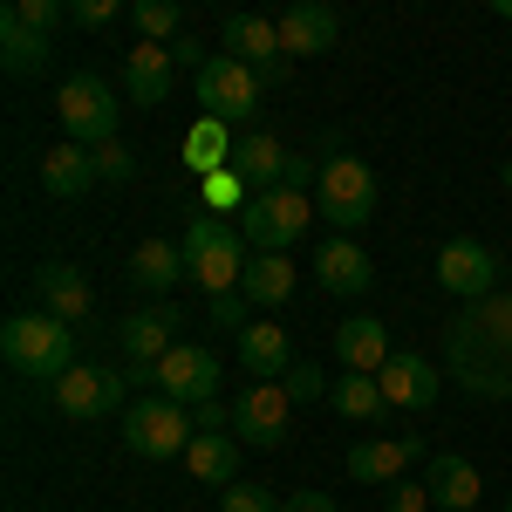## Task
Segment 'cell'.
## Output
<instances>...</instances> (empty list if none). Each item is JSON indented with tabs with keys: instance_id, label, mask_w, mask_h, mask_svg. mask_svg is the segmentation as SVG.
<instances>
[{
	"instance_id": "6da1fadb",
	"label": "cell",
	"mask_w": 512,
	"mask_h": 512,
	"mask_svg": "<svg viewBox=\"0 0 512 512\" xmlns=\"http://www.w3.org/2000/svg\"><path fill=\"white\" fill-rule=\"evenodd\" d=\"M444 369L458 390L506 403L512 396V287L485 294L444 321Z\"/></svg>"
},
{
	"instance_id": "7a4b0ae2",
	"label": "cell",
	"mask_w": 512,
	"mask_h": 512,
	"mask_svg": "<svg viewBox=\"0 0 512 512\" xmlns=\"http://www.w3.org/2000/svg\"><path fill=\"white\" fill-rule=\"evenodd\" d=\"M0 355H7V369L28 376V383H62V376L76 369V328L55 321V315H14L0 328Z\"/></svg>"
},
{
	"instance_id": "3957f363",
	"label": "cell",
	"mask_w": 512,
	"mask_h": 512,
	"mask_svg": "<svg viewBox=\"0 0 512 512\" xmlns=\"http://www.w3.org/2000/svg\"><path fill=\"white\" fill-rule=\"evenodd\" d=\"M246 260H253V246H246L239 226H226L219 212H198L192 226H185V274L205 287V301H212V294H239Z\"/></svg>"
},
{
	"instance_id": "277c9868",
	"label": "cell",
	"mask_w": 512,
	"mask_h": 512,
	"mask_svg": "<svg viewBox=\"0 0 512 512\" xmlns=\"http://www.w3.org/2000/svg\"><path fill=\"white\" fill-rule=\"evenodd\" d=\"M55 117H62V130H69V144H82V151H103V144H117V89L96 76V69H76V76H62V89H55Z\"/></svg>"
},
{
	"instance_id": "5b68a950",
	"label": "cell",
	"mask_w": 512,
	"mask_h": 512,
	"mask_svg": "<svg viewBox=\"0 0 512 512\" xmlns=\"http://www.w3.org/2000/svg\"><path fill=\"white\" fill-rule=\"evenodd\" d=\"M192 410L185 403H171V396H137L130 410H123V451L130 458H151V465H164V458H185L192 451Z\"/></svg>"
},
{
	"instance_id": "8992f818",
	"label": "cell",
	"mask_w": 512,
	"mask_h": 512,
	"mask_svg": "<svg viewBox=\"0 0 512 512\" xmlns=\"http://www.w3.org/2000/svg\"><path fill=\"white\" fill-rule=\"evenodd\" d=\"M315 212L342 239H349L355 226H369V212H376V171L362 158H349V151H328V158H321V185H315Z\"/></svg>"
},
{
	"instance_id": "52a82bcc",
	"label": "cell",
	"mask_w": 512,
	"mask_h": 512,
	"mask_svg": "<svg viewBox=\"0 0 512 512\" xmlns=\"http://www.w3.org/2000/svg\"><path fill=\"white\" fill-rule=\"evenodd\" d=\"M308 219H315V198L308 192H253L246 198V212H239V239L253 246V253H287L294 239L308 233Z\"/></svg>"
},
{
	"instance_id": "ba28073f",
	"label": "cell",
	"mask_w": 512,
	"mask_h": 512,
	"mask_svg": "<svg viewBox=\"0 0 512 512\" xmlns=\"http://www.w3.org/2000/svg\"><path fill=\"white\" fill-rule=\"evenodd\" d=\"M437 287L444 294H458L465 308L472 301H485V294H499V253L485 246V239H472V233H458V239H444L437 246Z\"/></svg>"
},
{
	"instance_id": "9c48e42d",
	"label": "cell",
	"mask_w": 512,
	"mask_h": 512,
	"mask_svg": "<svg viewBox=\"0 0 512 512\" xmlns=\"http://www.w3.org/2000/svg\"><path fill=\"white\" fill-rule=\"evenodd\" d=\"M260 82L246 62H233V55H212L205 69H198V110L212 123H246L253 110H260Z\"/></svg>"
},
{
	"instance_id": "30bf717a",
	"label": "cell",
	"mask_w": 512,
	"mask_h": 512,
	"mask_svg": "<svg viewBox=\"0 0 512 512\" xmlns=\"http://www.w3.org/2000/svg\"><path fill=\"white\" fill-rule=\"evenodd\" d=\"M287 410H294L287 383H246V390L233 396V437L274 451V444H287Z\"/></svg>"
},
{
	"instance_id": "8fae6325",
	"label": "cell",
	"mask_w": 512,
	"mask_h": 512,
	"mask_svg": "<svg viewBox=\"0 0 512 512\" xmlns=\"http://www.w3.org/2000/svg\"><path fill=\"white\" fill-rule=\"evenodd\" d=\"M123 390H130V376L103 369V362H76L62 383H48V396H55L62 417H110L123 403Z\"/></svg>"
},
{
	"instance_id": "7c38bea8",
	"label": "cell",
	"mask_w": 512,
	"mask_h": 512,
	"mask_svg": "<svg viewBox=\"0 0 512 512\" xmlns=\"http://www.w3.org/2000/svg\"><path fill=\"white\" fill-rule=\"evenodd\" d=\"M158 396L185 403V410L212 403V396H219V355L198 349V342H178V349L158 362Z\"/></svg>"
},
{
	"instance_id": "4fadbf2b",
	"label": "cell",
	"mask_w": 512,
	"mask_h": 512,
	"mask_svg": "<svg viewBox=\"0 0 512 512\" xmlns=\"http://www.w3.org/2000/svg\"><path fill=\"white\" fill-rule=\"evenodd\" d=\"M219 48H226L233 62H246L253 76H267V82L287 69V48H280V21H267V14H226V28H219Z\"/></svg>"
},
{
	"instance_id": "5bb4252c",
	"label": "cell",
	"mask_w": 512,
	"mask_h": 512,
	"mask_svg": "<svg viewBox=\"0 0 512 512\" xmlns=\"http://www.w3.org/2000/svg\"><path fill=\"white\" fill-rule=\"evenodd\" d=\"M178 328H185V315H178L171 301H151V308H137V315L123 321L117 335H123V355H130V362H144V369H158L164 355L178 349Z\"/></svg>"
},
{
	"instance_id": "9a60e30c",
	"label": "cell",
	"mask_w": 512,
	"mask_h": 512,
	"mask_svg": "<svg viewBox=\"0 0 512 512\" xmlns=\"http://www.w3.org/2000/svg\"><path fill=\"white\" fill-rule=\"evenodd\" d=\"M335 355H342V369L349 376H383L390 369V328L376 315H349L342 328H335Z\"/></svg>"
},
{
	"instance_id": "2e32d148",
	"label": "cell",
	"mask_w": 512,
	"mask_h": 512,
	"mask_svg": "<svg viewBox=\"0 0 512 512\" xmlns=\"http://www.w3.org/2000/svg\"><path fill=\"white\" fill-rule=\"evenodd\" d=\"M171 76H178V62H171L164 41H137V48L123 55V89H130L137 110H158L164 96H171Z\"/></svg>"
},
{
	"instance_id": "e0dca14e",
	"label": "cell",
	"mask_w": 512,
	"mask_h": 512,
	"mask_svg": "<svg viewBox=\"0 0 512 512\" xmlns=\"http://www.w3.org/2000/svg\"><path fill=\"white\" fill-rule=\"evenodd\" d=\"M410 458H424V437H362L349 451V478L355 485H396Z\"/></svg>"
},
{
	"instance_id": "ac0fdd59",
	"label": "cell",
	"mask_w": 512,
	"mask_h": 512,
	"mask_svg": "<svg viewBox=\"0 0 512 512\" xmlns=\"http://www.w3.org/2000/svg\"><path fill=\"white\" fill-rule=\"evenodd\" d=\"M287 144H280L274 130H246V137H233V164L226 171H239L253 192H280V178H287Z\"/></svg>"
},
{
	"instance_id": "d6986e66",
	"label": "cell",
	"mask_w": 512,
	"mask_h": 512,
	"mask_svg": "<svg viewBox=\"0 0 512 512\" xmlns=\"http://www.w3.org/2000/svg\"><path fill=\"white\" fill-rule=\"evenodd\" d=\"M335 35H342V14L321 7V0H294V7L280 14V48H287V55H328Z\"/></svg>"
},
{
	"instance_id": "ffe728a7",
	"label": "cell",
	"mask_w": 512,
	"mask_h": 512,
	"mask_svg": "<svg viewBox=\"0 0 512 512\" xmlns=\"http://www.w3.org/2000/svg\"><path fill=\"white\" fill-rule=\"evenodd\" d=\"M424 485H431L437 512H472L478 492H485V478H478L472 458H458V451H437L431 465H424Z\"/></svg>"
},
{
	"instance_id": "44dd1931",
	"label": "cell",
	"mask_w": 512,
	"mask_h": 512,
	"mask_svg": "<svg viewBox=\"0 0 512 512\" xmlns=\"http://www.w3.org/2000/svg\"><path fill=\"white\" fill-rule=\"evenodd\" d=\"M376 383H383V396H390V410H431L437 390H444L431 362H424V355H403V349L390 355V369H383Z\"/></svg>"
},
{
	"instance_id": "7402d4cb",
	"label": "cell",
	"mask_w": 512,
	"mask_h": 512,
	"mask_svg": "<svg viewBox=\"0 0 512 512\" xmlns=\"http://www.w3.org/2000/svg\"><path fill=\"white\" fill-rule=\"evenodd\" d=\"M35 287H41V315L69 321V328L89 321V308H96V301H89V280H82L69 260H48V267L35 274Z\"/></svg>"
},
{
	"instance_id": "603a6c76",
	"label": "cell",
	"mask_w": 512,
	"mask_h": 512,
	"mask_svg": "<svg viewBox=\"0 0 512 512\" xmlns=\"http://www.w3.org/2000/svg\"><path fill=\"white\" fill-rule=\"evenodd\" d=\"M315 280L328 287V294H369V280H376V267H369V253L355 246V239H328L315 253Z\"/></svg>"
},
{
	"instance_id": "cb8c5ba5",
	"label": "cell",
	"mask_w": 512,
	"mask_h": 512,
	"mask_svg": "<svg viewBox=\"0 0 512 512\" xmlns=\"http://www.w3.org/2000/svg\"><path fill=\"white\" fill-rule=\"evenodd\" d=\"M239 362H246V376H253V383H280V376L294 369L287 328H280V321H253V328L239 335Z\"/></svg>"
},
{
	"instance_id": "d4e9b609",
	"label": "cell",
	"mask_w": 512,
	"mask_h": 512,
	"mask_svg": "<svg viewBox=\"0 0 512 512\" xmlns=\"http://www.w3.org/2000/svg\"><path fill=\"white\" fill-rule=\"evenodd\" d=\"M89 185H96V158H89L82 144L62 137V144L41 151V192H48V198H82Z\"/></svg>"
},
{
	"instance_id": "484cf974",
	"label": "cell",
	"mask_w": 512,
	"mask_h": 512,
	"mask_svg": "<svg viewBox=\"0 0 512 512\" xmlns=\"http://www.w3.org/2000/svg\"><path fill=\"white\" fill-rule=\"evenodd\" d=\"M130 280L144 287V294H171L178 280H185V246H171V239H144L137 253H130Z\"/></svg>"
},
{
	"instance_id": "4316f807",
	"label": "cell",
	"mask_w": 512,
	"mask_h": 512,
	"mask_svg": "<svg viewBox=\"0 0 512 512\" xmlns=\"http://www.w3.org/2000/svg\"><path fill=\"white\" fill-rule=\"evenodd\" d=\"M239 294H246L253 308H280V301L294 294V260H287V253H253V260H246V280H239Z\"/></svg>"
},
{
	"instance_id": "83f0119b",
	"label": "cell",
	"mask_w": 512,
	"mask_h": 512,
	"mask_svg": "<svg viewBox=\"0 0 512 512\" xmlns=\"http://www.w3.org/2000/svg\"><path fill=\"white\" fill-rule=\"evenodd\" d=\"M0 62H7V76H35V69H48V35H35L14 7L0 14Z\"/></svg>"
},
{
	"instance_id": "f1b7e54d",
	"label": "cell",
	"mask_w": 512,
	"mask_h": 512,
	"mask_svg": "<svg viewBox=\"0 0 512 512\" xmlns=\"http://www.w3.org/2000/svg\"><path fill=\"white\" fill-rule=\"evenodd\" d=\"M185 465H192L198 485H239V437H233V431H219V437H192Z\"/></svg>"
},
{
	"instance_id": "f546056e",
	"label": "cell",
	"mask_w": 512,
	"mask_h": 512,
	"mask_svg": "<svg viewBox=\"0 0 512 512\" xmlns=\"http://www.w3.org/2000/svg\"><path fill=\"white\" fill-rule=\"evenodd\" d=\"M185 164H192L198 178H219V171L233 164V123L198 117L192 130H185Z\"/></svg>"
},
{
	"instance_id": "4dcf8cb0",
	"label": "cell",
	"mask_w": 512,
	"mask_h": 512,
	"mask_svg": "<svg viewBox=\"0 0 512 512\" xmlns=\"http://www.w3.org/2000/svg\"><path fill=\"white\" fill-rule=\"evenodd\" d=\"M328 403H335V417H349V424H376V417L390 410V396H383L376 376H342V383L328 390Z\"/></svg>"
},
{
	"instance_id": "1f68e13d",
	"label": "cell",
	"mask_w": 512,
	"mask_h": 512,
	"mask_svg": "<svg viewBox=\"0 0 512 512\" xmlns=\"http://www.w3.org/2000/svg\"><path fill=\"white\" fill-rule=\"evenodd\" d=\"M130 21H137L144 41H164V48L185 35V7L178 0H130Z\"/></svg>"
},
{
	"instance_id": "d6a6232c",
	"label": "cell",
	"mask_w": 512,
	"mask_h": 512,
	"mask_svg": "<svg viewBox=\"0 0 512 512\" xmlns=\"http://www.w3.org/2000/svg\"><path fill=\"white\" fill-rule=\"evenodd\" d=\"M246 198H253V185H246V178H239V171H219V178H205V212H219V219H226V212H246Z\"/></svg>"
},
{
	"instance_id": "836d02e7",
	"label": "cell",
	"mask_w": 512,
	"mask_h": 512,
	"mask_svg": "<svg viewBox=\"0 0 512 512\" xmlns=\"http://www.w3.org/2000/svg\"><path fill=\"white\" fill-rule=\"evenodd\" d=\"M205 315H212V328H233V335H246V328L260 321L246 294H212V301H205Z\"/></svg>"
},
{
	"instance_id": "e575fe53",
	"label": "cell",
	"mask_w": 512,
	"mask_h": 512,
	"mask_svg": "<svg viewBox=\"0 0 512 512\" xmlns=\"http://www.w3.org/2000/svg\"><path fill=\"white\" fill-rule=\"evenodd\" d=\"M219 512H280V499L267 492V485H246V478H239V485L219 492Z\"/></svg>"
},
{
	"instance_id": "d590c367",
	"label": "cell",
	"mask_w": 512,
	"mask_h": 512,
	"mask_svg": "<svg viewBox=\"0 0 512 512\" xmlns=\"http://www.w3.org/2000/svg\"><path fill=\"white\" fill-rule=\"evenodd\" d=\"M280 383H287V396H294V403H315V396H328V390H335V383L321 376V362H294V369H287Z\"/></svg>"
},
{
	"instance_id": "8d00e7d4",
	"label": "cell",
	"mask_w": 512,
	"mask_h": 512,
	"mask_svg": "<svg viewBox=\"0 0 512 512\" xmlns=\"http://www.w3.org/2000/svg\"><path fill=\"white\" fill-rule=\"evenodd\" d=\"M89 158H96V178H103V185H130V178H137V158H130L123 144H103V151H89Z\"/></svg>"
},
{
	"instance_id": "74e56055",
	"label": "cell",
	"mask_w": 512,
	"mask_h": 512,
	"mask_svg": "<svg viewBox=\"0 0 512 512\" xmlns=\"http://www.w3.org/2000/svg\"><path fill=\"white\" fill-rule=\"evenodd\" d=\"M390 512H437L431 485H417V478H396V485H390Z\"/></svg>"
},
{
	"instance_id": "f35d334b",
	"label": "cell",
	"mask_w": 512,
	"mask_h": 512,
	"mask_svg": "<svg viewBox=\"0 0 512 512\" xmlns=\"http://www.w3.org/2000/svg\"><path fill=\"white\" fill-rule=\"evenodd\" d=\"M14 14H21V21H28L35 35H48V28H55V21H62L69 7H62V0H14Z\"/></svg>"
},
{
	"instance_id": "ab89813d",
	"label": "cell",
	"mask_w": 512,
	"mask_h": 512,
	"mask_svg": "<svg viewBox=\"0 0 512 512\" xmlns=\"http://www.w3.org/2000/svg\"><path fill=\"white\" fill-rule=\"evenodd\" d=\"M69 21L96 35V28H110V21H117V0H76V7H69Z\"/></svg>"
},
{
	"instance_id": "60d3db41",
	"label": "cell",
	"mask_w": 512,
	"mask_h": 512,
	"mask_svg": "<svg viewBox=\"0 0 512 512\" xmlns=\"http://www.w3.org/2000/svg\"><path fill=\"white\" fill-rule=\"evenodd\" d=\"M280 512H335V499H328V492H287Z\"/></svg>"
},
{
	"instance_id": "b9f144b4",
	"label": "cell",
	"mask_w": 512,
	"mask_h": 512,
	"mask_svg": "<svg viewBox=\"0 0 512 512\" xmlns=\"http://www.w3.org/2000/svg\"><path fill=\"white\" fill-rule=\"evenodd\" d=\"M171 62H185V69H205V62H212V55H205V41L178 35V41H171Z\"/></svg>"
},
{
	"instance_id": "7bdbcfd3",
	"label": "cell",
	"mask_w": 512,
	"mask_h": 512,
	"mask_svg": "<svg viewBox=\"0 0 512 512\" xmlns=\"http://www.w3.org/2000/svg\"><path fill=\"white\" fill-rule=\"evenodd\" d=\"M499 185H506V192H512V164H506V171H499Z\"/></svg>"
},
{
	"instance_id": "ee69618b",
	"label": "cell",
	"mask_w": 512,
	"mask_h": 512,
	"mask_svg": "<svg viewBox=\"0 0 512 512\" xmlns=\"http://www.w3.org/2000/svg\"><path fill=\"white\" fill-rule=\"evenodd\" d=\"M499 14H506V21H512V0H499Z\"/></svg>"
},
{
	"instance_id": "f6af8a7d",
	"label": "cell",
	"mask_w": 512,
	"mask_h": 512,
	"mask_svg": "<svg viewBox=\"0 0 512 512\" xmlns=\"http://www.w3.org/2000/svg\"><path fill=\"white\" fill-rule=\"evenodd\" d=\"M506 512H512V499H506Z\"/></svg>"
}]
</instances>
